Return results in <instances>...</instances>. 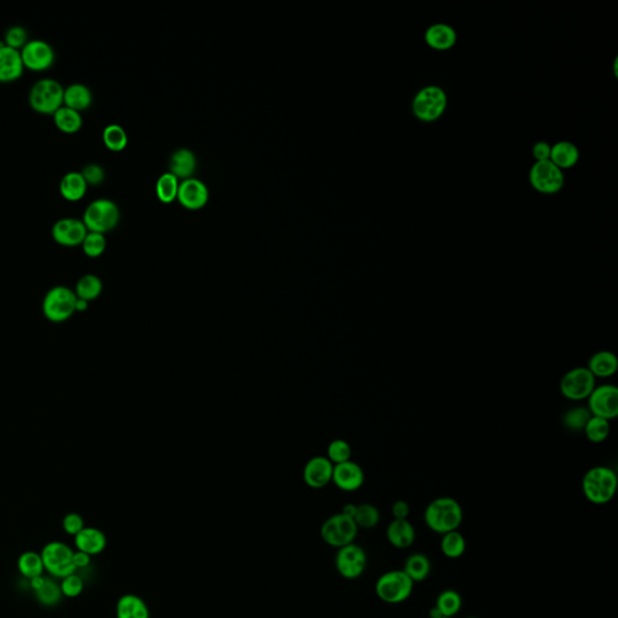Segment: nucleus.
I'll return each instance as SVG.
<instances>
[{"instance_id":"f257e3e1","label":"nucleus","mask_w":618,"mask_h":618,"mask_svg":"<svg viewBox=\"0 0 618 618\" xmlns=\"http://www.w3.org/2000/svg\"><path fill=\"white\" fill-rule=\"evenodd\" d=\"M464 520L461 505L453 498L441 496L431 501L424 511V522L430 530L440 535L458 530Z\"/></svg>"},{"instance_id":"f03ea898","label":"nucleus","mask_w":618,"mask_h":618,"mask_svg":"<svg viewBox=\"0 0 618 618\" xmlns=\"http://www.w3.org/2000/svg\"><path fill=\"white\" fill-rule=\"evenodd\" d=\"M617 485V475L609 466H594L588 470L582 478L583 495L594 505L610 503L616 494Z\"/></svg>"},{"instance_id":"7ed1b4c3","label":"nucleus","mask_w":618,"mask_h":618,"mask_svg":"<svg viewBox=\"0 0 618 618\" xmlns=\"http://www.w3.org/2000/svg\"><path fill=\"white\" fill-rule=\"evenodd\" d=\"M414 582L405 571L390 570L379 576L374 591L383 602L396 605L410 599L413 593Z\"/></svg>"},{"instance_id":"20e7f679","label":"nucleus","mask_w":618,"mask_h":618,"mask_svg":"<svg viewBox=\"0 0 618 618\" xmlns=\"http://www.w3.org/2000/svg\"><path fill=\"white\" fill-rule=\"evenodd\" d=\"M64 87L57 80L45 78L33 85L28 102L33 110L43 115H53L63 107Z\"/></svg>"},{"instance_id":"39448f33","label":"nucleus","mask_w":618,"mask_h":618,"mask_svg":"<svg viewBox=\"0 0 618 618\" xmlns=\"http://www.w3.org/2000/svg\"><path fill=\"white\" fill-rule=\"evenodd\" d=\"M81 220L88 232L104 235L118 226L120 209L115 202L107 198H99L87 205Z\"/></svg>"},{"instance_id":"423d86ee","label":"nucleus","mask_w":618,"mask_h":618,"mask_svg":"<svg viewBox=\"0 0 618 618\" xmlns=\"http://www.w3.org/2000/svg\"><path fill=\"white\" fill-rule=\"evenodd\" d=\"M359 527L354 520L342 512L329 517L320 527V536L331 547H344L353 544L358 536Z\"/></svg>"},{"instance_id":"0eeeda50","label":"nucleus","mask_w":618,"mask_h":618,"mask_svg":"<svg viewBox=\"0 0 618 618\" xmlns=\"http://www.w3.org/2000/svg\"><path fill=\"white\" fill-rule=\"evenodd\" d=\"M40 555L43 558L45 570L53 579H64L76 571L73 560L74 551L62 541H51L45 545Z\"/></svg>"},{"instance_id":"6e6552de","label":"nucleus","mask_w":618,"mask_h":618,"mask_svg":"<svg viewBox=\"0 0 618 618\" xmlns=\"http://www.w3.org/2000/svg\"><path fill=\"white\" fill-rule=\"evenodd\" d=\"M448 99L441 87L426 86L414 97L412 110L421 121L433 123L445 114Z\"/></svg>"},{"instance_id":"1a4fd4ad","label":"nucleus","mask_w":618,"mask_h":618,"mask_svg":"<svg viewBox=\"0 0 618 618\" xmlns=\"http://www.w3.org/2000/svg\"><path fill=\"white\" fill-rule=\"evenodd\" d=\"M76 295L74 290L57 285L50 289L43 301V313L52 323H63L75 313Z\"/></svg>"},{"instance_id":"9d476101","label":"nucleus","mask_w":618,"mask_h":618,"mask_svg":"<svg viewBox=\"0 0 618 618\" xmlns=\"http://www.w3.org/2000/svg\"><path fill=\"white\" fill-rule=\"evenodd\" d=\"M595 377L587 367H575L567 371L560 379V389L564 398L570 401H582L591 395L595 386Z\"/></svg>"},{"instance_id":"9b49d317","label":"nucleus","mask_w":618,"mask_h":618,"mask_svg":"<svg viewBox=\"0 0 618 618\" xmlns=\"http://www.w3.org/2000/svg\"><path fill=\"white\" fill-rule=\"evenodd\" d=\"M335 567L343 579H359L366 570V552L354 542L339 548L335 555Z\"/></svg>"},{"instance_id":"f8f14e48","label":"nucleus","mask_w":618,"mask_h":618,"mask_svg":"<svg viewBox=\"0 0 618 618\" xmlns=\"http://www.w3.org/2000/svg\"><path fill=\"white\" fill-rule=\"evenodd\" d=\"M529 180L532 187L537 190L539 192L551 195L563 189V170L558 168L555 163H552L550 160L537 161L532 165L529 173Z\"/></svg>"},{"instance_id":"ddd939ff","label":"nucleus","mask_w":618,"mask_h":618,"mask_svg":"<svg viewBox=\"0 0 618 618\" xmlns=\"http://www.w3.org/2000/svg\"><path fill=\"white\" fill-rule=\"evenodd\" d=\"M588 411L594 417L612 421L618 416V388L614 384L595 386L588 396Z\"/></svg>"},{"instance_id":"4468645a","label":"nucleus","mask_w":618,"mask_h":618,"mask_svg":"<svg viewBox=\"0 0 618 618\" xmlns=\"http://www.w3.org/2000/svg\"><path fill=\"white\" fill-rule=\"evenodd\" d=\"M20 52L24 69L40 73L48 71L55 63V50L45 40H29Z\"/></svg>"},{"instance_id":"2eb2a0df","label":"nucleus","mask_w":618,"mask_h":618,"mask_svg":"<svg viewBox=\"0 0 618 618\" xmlns=\"http://www.w3.org/2000/svg\"><path fill=\"white\" fill-rule=\"evenodd\" d=\"M87 233L88 231L83 220L75 217L59 219L53 224L51 230L52 238L56 243L69 248L83 244Z\"/></svg>"},{"instance_id":"dca6fc26","label":"nucleus","mask_w":618,"mask_h":618,"mask_svg":"<svg viewBox=\"0 0 618 618\" xmlns=\"http://www.w3.org/2000/svg\"><path fill=\"white\" fill-rule=\"evenodd\" d=\"M332 482L343 492H355L363 487L365 473L360 465L354 461H346L334 466Z\"/></svg>"},{"instance_id":"f3484780","label":"nucleus","mask_w":618,"mask_h":618,"mask_svg":"<svg viewBox=\"0 0 618 618\" xmlns=\"http://www.w3.org/2000/svg\"><path fill=\"white\" fill-rule=\"evenodd\" d=\"M334 466L327 457L318 455L308 460L304 469V483L313 489L326 487L332 482Z\"/></svg>"},{"instance_id":"a211bd4d","label":"nucleus","mask_w":618,"mask_h":618,"mask_svg":"<svg viewBox=\"0 0 618 618\" xmlns=\"http://www.w3.org/2000/svg\"><path fill=\"white\" fill-rule=\"evenodd\" d=\"M177 200L185 208L192 210L202 208L208 203V187L201 180L190 177L180 182Z\"/></svg>"},{"instance_id":"6ab92c4d","label":"nucleus","mask_w":618,"mask_h":618,"mask_svg":"<svg viewBox=\"0 0 618 618\" xmlns=\"http://www.w3.org/2000/svg\"><path fill=\"white\" fill-rule=\"evenodd\" d=\"M24 71V62L19 50L9 46L0 48V83L16 81L21 79Z\"/></svg>"},{"instance_id":"aec40b11","label":"nucleus","mask_w":618,"mask_h":618,"mask_svg":"<svg viewBox=\"0 0 618 618\" xmlns=\"http://www.w3.org/2000/svg\"><path fill=\"white\" fill-rule=\"evenodd\" d=\"M75 547L78 551L85 552L88 555H101L107 548L108 539L105 534L97 527H85L74 536Z\"/></svg>"},{"instance_id":"412c9836","label":"nucleus","mask_w":618,"mask_h":618,"mask_svg":"<svg viewBox=\"0 0 618 618\" xmlns=\"http://www.w3.org/2000/svg\"><path fill=\"white\" fill-rule=\"evenodd\" d=\"M417 532L408 520H393L386 527V539L394 547L405 550L414 544Z\"/></svg>"},{"instance_id":"4be33fe9","label":"nucleus","mask_w":618,"mask_h":618,"mask_svg":"<svg viewBox=\"0 0 618 618\" xmlns=\"http://www.w3.org/2000/svg\"><path fill=\"white\" fill-rule=\"evenodd\" d=\"M426 43L437 51H447L457 43V32L446 24H436L426 29Z\"/></svg>"},{"instance_id":"5701e85b","label":"nucleus","mask_w":618,"mask_h":618,"mask_svg":"<svg viewBox=\"0 0 618 618\" xmlns=\"http://www.w3.org/2000/svg\"><path fill=\"white\" fill-rule=\"evenodd\" d=\"M586 367L595 378H610L617 372V356L610 351H597L589 358Z\"/></svg>"},{"instance_id":"b1692460","label":"nucleus","mask_w":618,"mask_h":618,"mask_svg":"<svg viewBox=\"0 0 618 618\" xmlns=\"http://www.w3.org/2000/svg\"><path fill=\"white\" fill-rule=\"evenodd\" d=\"M116 618H150V609L137 594H125L116 602Z\"/></svg>"},{"instance_id":"393cba45","label":"nucleus","mask_w":618,"mask_h":618,"mask_svg":"<svg viewBox=\"0 0 618 618\" xmlns=\"http://www.w3.org/2000/svg\"><path fill=\"white\" fill-rule=\"evenodd\" d=\"M87 182L81 172H68L59 182V192L68 202L81 201L87 192Z\"/></svg>"},{"instance_id":"a878e982","label":"nucleus","mask_w":618,"mask_h":618,"mask_svg":"<svg viewBox=\"0 0 618 618\" xmlns=\"http://www.w3.org/2000/svg\"><path fill=\"white\" fill-rule=\"evenodd\" d=\"M92 101L93 96L91 90L83 83H71L67 88H64V107L81 113L91 107Z\"/></svg>"},{"instance_id":"bb28decb","label":"nucleus","mask_w":618,"mask_h":618,"mask_svg":"<svg viewBox=\"0 0 618 618\" xmlns=\"http://www.w3.org/2000/svg\"><path fill=\"white\" fill-rule=\"evenodd\" d=\"M579 160V149L571 142L563 140V142L555 143V145L551 146L550 161L562 170L574 167Z\"/></svg>"},{"instance_id":"cd10ccee","label":"nucleus","mask_w":618,"mask_h":618,"mask_svg":"<svg viewBox=\"0 0 618 618\" xmlns=\"http://www.w3.org/2000/svg\"><path fill=\"white\" fill-rule=\"evenodd\" d=\"M170 173L177 179H190L196 170V156L191 150H177L170 158Z\"/></svg>"},{"instance_id":"c85d7f7f","label":"nucleus","mask_w":618,"mask_h":618,"mask_svg":"<svg viewBox=\"0 0 618 618\" xmlns=\"http://www.w3.org/2000/svg\"><path fill=\"white\" fill-rule=\"evenodd\" d=\"M402 570L408 576L414 584L426 581L431 571L430 560L423 553H413L406 558Z\"/></svg>"},{"instance_id":"c756f323","label":"nucleus","mask_w":618,"mask_h":618,"mask_svg":"<svg viewBox=\"0 0 618 618\" xmlns=\"http://www.w3.org/2000/svg\"><path fill=\"white\" fill-rule=\"evenodd\" d=\"M53 116L55 126L66 134H74L83 127V116L79 111L68 107H61Z\"/></svg>"},{"instance_id":"7c9ffc66","label":"nucleus","mask_w":618,"mask_h":618,"mask_svg":"<svg viewBox=\"0 0 618 618\" xmlns=\"http://www.w3.org/2000/svg\"><path fill=\"white\" fill-rule=\"evenodd\" d=\"M17 569L20 571L21 575L27 580L43 576L45 571L43 558L40 553L36 551L24 552L17 560Z\"/></svg>"},{"instance_id":"2f4dec72","label":"nucleus","mask_w":618,"mask_h":618,"mask_svg":"<svg viewBox=\"0 0 618 618\" xmlns=\"http://www.w3.org/2000/svg\"><path fill=\"white\" fill-rule=\"evenodd\" d=\"M441 539L442 555L449 558V560H458L461 555H464L466 551V540L464 535L458 530L449 532L447 534H443Z\"/></svg>"},{"instance_id":"473e14b6","label":"nucleus","mask_w":618,"mask_h":618,"mask_svg":"<svg viewBox=\"0 0 618 618\" xmlns=\"http://www.w3.org/2000/svg\"><path fill=\"white\" fill-rule=\"evenodd\" d=\"M103 292L102 280L95 274H85L81 277L76 287H75V295L79 299H86L87 302H91L93 299H98Z\"/></svg>"},{"instance_id":"72a5a7b5","label":"nucleus","mask_w":618,"mask_h":618,"mask_svg":"<svg viewBox=\"0 0 618 618\" xmlns=\"http://www.w3.org/2000/svg\"><path fill=\"white\" fill-rule=\"evenodd\" d=\"M435 607L438 609L443 617L453 618L460 612L463 607V598L457 591L446 589L437 597Z\"/></svg>"},{"instance_id":"f704fd0d","label":"nucleus","mask_w":618,"mask_h":618,"mask_svg":"<svg viewBox=\"0 0 618 618\" xmlns=\"http://www.w3.org/2000/svg\"><path fill=\"white\" fill-rule=\"evenodd\" d=\"M179 179L170 173L162 174L156 182V193L160 201L163 203H172L177 200L179 191Z\"/></svg>"},{"instance_id":"c9c22d12","label":"nucleus","mask_w":618,"mask_h":618,"mask_svg":"<svg viewBox=\"0 0 618 618\" xmlns=\"http://www.w3.org/2000/svg\"><path fill=\"white\" fill-rule=\"evenodd\" d=\"M610 421L592 416L587 421L583 433L586 435L587 438L593 443H602L610 435Z\"/></svg>"},{"instance_id":"e433bc0d","label":"nucleus","mask_w":618,"mask_h":618,"mask_svg":"<svg viewBox=\"0 0 618 618\" xmlns=\"http://www.w3.org/2000/svg\"><path fill=\"white\" fill-rule=\"evenodd\" d=\"M103 142L104 145L111 151H123L128 143L126 130L120 125H109L103 130Z\"/></svg>"},{"instance_id":"4c0bfd02","label":"nucleus","mask_w":618,"mask_h":618,"mask_svg":"<svg viewBox=\"0 0 618 618\" xmlns=\"http://www.w3.org/2000/svg\"><path fill=\"white\" fill-rule=\"evenodd\" d=\"M591 417V412L588 411L587 407L577 406V407H572L565 412L563 416V424L567 430L574 431V433H579V431H583L587 421Z\"/></svg>"},{"instance_id":"58836bf2","label":"nucleus","mask_w":618,"mask_h":618,"mask_svg":"<svg viewBox=\"0 0 618 618\" xmlns=\"http://www.w3.org/2000/svg\"><path fill=\"white\" fill-rule=\"evenodd\" d=\"M353 520L358 527L372 529V527L378 525L379 520H381V512L374 505H358Z\"/></svg>"},{"instance_id":"ea45409f","label":"nucleus","mask_w":618,"mask_h":618,"mask_svg":"<svg viewBox=\"0 0 618 618\" xmlns=\"http://www.w3.org/2000/svg\"><path fill=\"white\" fill-rule=\"evenodd\" d=\"M34 594H36L38 602L43 607H55L63 597L58 583L56 582L55 580L51 579H46L43 586L38 591L34 592Z\"/></svg>"},{"instance_id":"a19ab883","label":"nucleus","mask_w":618,"mask_h":618,"mask_svg":"<svg viewBox=\"0 0 618 618\" xmlns=\"http://www.w3.org/2000/svg\"><path fill=\"white\" fill-rule=\"evenodd\" d=\"M83 252L85 255L96 259L102 255L107 249V240L103 233L88 232L83 240Z\"/></svg>"},{"instance_id":"79ce46f5","label":"nucleus","mask_w":618,"mask_h":618,"mask_svg":"<svg viewBox=\"0 0 618 618\" xmlns=\"http://www.w3.org/2000/svg\"><path fill=\"white\" fill-rule=\"evenodd\" d=\"M351 447L344 440H335L331 442L327 448V459L334 465L342 464L351 460Z\"/></svg>"},{"instance_id":"37998d69","label":"nucleus","mask_w":618,"mask_h":618,"mask_svg":"<svg viewBox=\"0 0 618 618\" xmlns=\"http://www.w3.org/2000/svg\"><path fill=\"white\" fill-rule=\"evenodd\" d=\"M83 587L85 584H83V579L79 575H76L75 572L61 580V583H59L62 595L67 597V598L79 597L83 593Z\"/></svg>"},{"instance_id":"c03bdc74","label":"nucleus","mask_w":618,"mask_h":618,"mask_svg":"<svg viewBox=\"0 0 618 618\" xmlns=\"http://www.w3.org/2000/svg\"><path fill=\"white\" fill-rule=\"evenodd\" d=\"M4 41L9 48L21 51L24 45L29 41L26 28L21 27V26H14V27L9 28L8 31L5 32Z\"/></svg>"},{"instance_id":"a18cd8bd","label":"nucleus","mask_w":618,"mask_h":618,"mask_svg":"<svg viewBox=\"0 0 618 618\" xmlns=\"http://www.w3.org/2000/svg\"><path fill=\"white\" fill-rule=\"evenodd\" d=\"M81 174H83V179L87 182V185H101L104 182V179H105V172L97 163H90V165H85L83 170H81Z\"/></svg>"},{"instance_id":"49530a36","label":"nucleus","mask_w":618,"mask_h":618,"mask_svg":"<svg viewBox=\"0 0 618 618\" xmlns=\"http://www.w3.org/2000/svg\"><path fill=\"white\" fill-rule=\"evenodd\" d=\"M62 527H63L64 532L68 535L76 536L85 527V523H83V517L80 516L79 513L71 512V513H68L64 516Z\"/></svg>"},{"instance_id":"de8ad7c7","label":"nucleus","mask_w":618,"mask_h":618,"mask_svg":"<svg viewBox=\"0 0 618 618\" xmlns=\"http://www.w3.org/2000/svg\"><path fill=\"white\" fill-rule=\"evenodd\" d=\"M410 505L405 500L395 501L391 506V515L394 520H407L410 516Z\"/></svg>"},{"instance_id":"09e8293b","label":"nucleus","mask_w":618,"mask_h":618,"mask_svg":"<svg viewBox=\"0 0 618 618\" xmlns=\"http://www.w3.org/2000/svg\"><path fill=\"white\" fill-rule=\"evenodd\" d=\"M532 155L537 161H547L551 156V145L546 142H537L532 148Z\"/></svg>"},{"instance_id":"8fccbe9b","label":"nucleus","mask_w":618,"mask_h":618,"mask_svg":"<svg viewBox=\"0 0 618 618\" xmlns=\"http://www.w3.org/2000/svg\"><path fill=\"white\" fill-rule=\"evenodd\" d=\"M73 560H74L76 570L78 569H85V567H88L91 564V555H87L85 552L76 551L74 552V555H73Z\"/></svg>"},{"instance_id":"3c124183","label":"nucleus","mask_w":618,"mask_h":618,"mask_svg":"<svg viewBox=\"0 0 618 618\" xmlns=\"http://www.w3.org/2000/svg\"><path fill=\"white\" fill-rule=\"evenodd\" d=\"M46 579L43 577V576H38V577H34V579L29 580V586L32 588L33 592L38 591L40 589L41 587L43 586V583H45Z\"/></svg>"},{"instance_id":"603ef678","label":"nucleus","mask_w":618,"mask_h":618,"mask_svg":"<svg viewBox=\"0 0 618 618\" xmlns=\"http://www.w3.org/2000/svg\"><path fill=\"white\" fill-rule=\"evenodd\" d=\"M356 508H358V505H344L342 508V513L343 515H346V516L351 517V518H354L355 512H356Z\"/></svg>"},{"instance_id":"864d4df0","label":"nucleus","mask_w":618,"mask_h":618,"mask_svg":"<svg viewBox=\"0 0 618 618\" xmlns=\"http://www.w3.org/2000/svg\"><path fill=\"white\" fill-rule=\"evenodd\" d=\"M88 304L90 302H87L86 299H76V304H75V311H79V313H83V311H87L88 309Z\"/></svg>"},{"instance_id":"5fc2aeb1","label":"nucleus","mask_w":618,"mask_h":618,"mask_svg":"<svg viewBox=\"0 0 618 618\" xmlns=\"http://www.w3.org/2000/svg\"><path fill=\"white\" fill-rule=\"evenodd\" d=\"M466 618H477V617H466Z\"/></svg>"},{"instance_id":"6e6d98bb","label":"nucleus","mask_w":618,"mask_h":618,"mask_svg":"<svg viewBox=\"0 0 618 618\" xmlns=\"http://www.w3.org/2000/svg\"><path fill=\"white\" fill-rule=\"evenodd\" d=\"M441 618H448V617H441Z\"/></svg>"}]
</instances>
